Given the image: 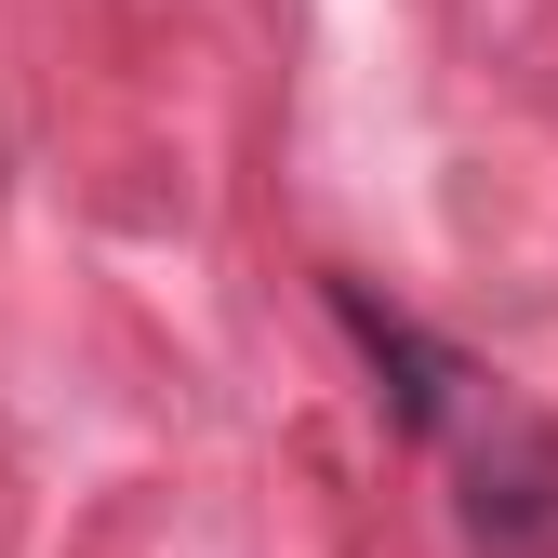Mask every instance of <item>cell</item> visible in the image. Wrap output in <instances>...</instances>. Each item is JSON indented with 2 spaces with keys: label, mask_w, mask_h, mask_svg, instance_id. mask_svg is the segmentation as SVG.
<instances>
[{
  "label": "cell",
  "mask_w": 558,
  "mask_h": 558,
  "mask_svg": "<svg viewBox=\"0 0 558 558\" xmlns=\"http://www.w3.org/2000/svg\"><path fill=\"white\" fill-rule=\"evenodd\" d=\"M545 532H558V452L532 426H506V452H478V545L545 558Z\"/></svg>",
  "instance_id": "2"
},
{
  "label": "cell",
  "mask_w": 558,
  "mask_h": 558,
  "mask_svg": "<svg viewBox=\"0 0 558 558\" xmlns=\"http://www.w3.org/2000/svg\"><path fill=\"white\" fill-rule=\"evenodd\" d=\"M332 319L360 332V360L386 373V399H399V426H426V439H439V426H452V386H465V373H452V360H439V345L412 332L399 306H373L360 279H332Z\"/></svg>",
  "instance_id": "1"
}]
</instances>
